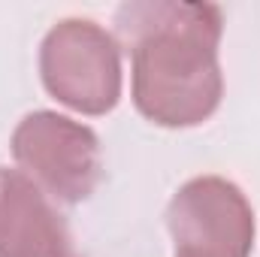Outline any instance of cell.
I'll use <instances>...</instances> for the list:
<instances>
[{
    "mask_svg": "<svg viewBox=\"0 0 260 257\" xmlns=\"http://www.w3.org/2000/svg\"><path fill=\"white\" fill-rule=\"evenodd\" d=\"M115 30L130 52V94L145 121L182 130L218 112L224 97L221 6L130 0L115 9Z\"/></svg>",
    "mask_w": 260,
    "mask_h": 257,
    "instance_id": "1",
    "label": "cell"
},
{
    "mask_svg": "<svg viewBox=\"0 0 260 257\" xmlns=\"http://www.w3.org/2000/svg\"><path fill=\"white\" fill-rule=\"evenodd\" d=\"M40 79L49 97L82 115H106L124 88L121 43L91 18H61L40 43Z\"/></svg>",
    "mask_w": 260,
    "mask_h": 257,
    "instance_id": "2",
    "label": "cell"
},
{
    "mask_svg": "<svg viewBox=\"0 0 260 257\" xmlns=\"http://www.w3.org/2000/svg\"><path fill=\"white\" fill-rule=\"evenodd\" d=\"M9 151L40 191L67 206L88 200L103 173L100 136L52 109L27 112L12 130Z\"/></svg>",
    "mask_w": 260,
    "mask_h": 257,
    "instance_id": "3",
    "label": "cell"
},
{
    "mask_svg": "<svg viewBox=\"0 0 260 257\" xmlns=\"http://www.w3.org/2000/svg\"><path fill=\"white\" fill-rule=\"evenodd\" d=\"M167 227L176 257H251L254 209L224 176H197L173 194Z\"/></svg>",
    "mask_w": 260,
    "mask_h": 257,
    "instance_id": "4",
    "label": "cell"
},
{
    "mask_svg": "<svg viewBox=\"0 0 260 257\" xmlns=\"http://www.w3.org/2000/svg\"><path fill=\"white\" fill-rule=\"evenodd\" d=\"M0 257H82L52 200L9 167H0Z\"/></svg>",
    "mask_w": 260,
    "mask_h": 257,
    "instance_id": "5",
    "label": "cell"
}]
</instances>
